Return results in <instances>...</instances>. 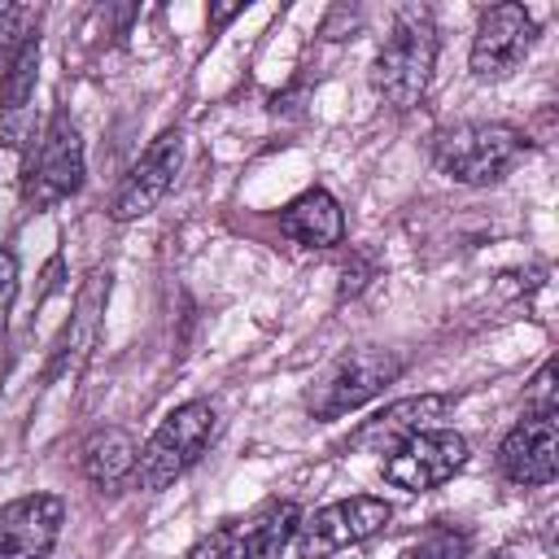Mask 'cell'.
I'll return each mask as SVG.
<instances>
[{
    "label": "cell",
    "instance_id": "cell-1",
    "mask_svg": "<svg viewBox=\"0 0 559 559\" xmlns=\"http://www.w3.org/2000/svg\"><path fill=\"white\" fill-rule=\"evenodd\" d=\"M437 66V22L424 4H402L371 61V87L393 109H415L432 83Z\"/></svg>",
    "mask_w": 559,
    "mask_h": 559
},
{
    "label": "cell",
    "instance_id": "cell-2",
    "mask_svg": "<svg viewBox=\"0 0 559 559\" xmlns=\"http://www.w3.org/2000/svg\"><path fill=\"white\" fill-rule=\"evenodd\" d=\"M524 148H528L524 135L507 122H454V127L437 131L432 162L454 183L489 188V183H502L520 166Z\"/></svg>",
    "mask_w": 559,
    "mask_h": 559
},
{
    "label": "cell",
    "instance_id": "cell-3",
    "mask_svg": "<svg viewBox=\"0 0 559 559\" xmlns=\"http://www.w3.org/2000/svg\"><path fill=\"white\" fill-rule=\"evenodd\" d=\"M218 432V415L210 402L192 397L183 406H175L157 428L153 437L140 445V459H135V485L144 493H162L166 485H175L214 441Z\"/></svg>",
    "mask_w": 559,
    "mask_h": 559
},
{
    "label": "cell",
    "instance_id": "cell-4",
    "mask_svg": "<svg viewBox=\"0 0 559 559\" xmlns=\"http://www.w3.org/2000/svg\"><path fill=\"white\" fill-rule=\"evenodd\" d=\"M83 188V135L66 109L48 118L26 166H22V201L31 210H52Z\"/></svg>",
    "mask_w": 559,
    "mask_h": 559
},
{
    "label": "cell",
    "instance_id": "cell-5",
    "mask_svg": "<svg viewBox=\"0 0 559 559\" xmlns=\"http://www.w3.org/2000/svg\"><path fill=\"white\" fill-rule=\"evenodd\" d=\"M406 371V358L393 349H354L341 354L306 393V411L314 419H341L349 411H358L362 402H371L384 384H393Z\"/></svg>",
    "mask_w": 559,
    "mask_h": 559
},
{
    "label": "cell",
    "instance_id": "cell-6",
    "mask_svg": "<svg viewBox=\"0 0 559 559\" xmlns=\"http://www.w3.org/2000/svg\"><path fill=\"white\" fill-rule=\"evenodd\" d=\"M389 520H393V507L384 498H371V493L336 498L297 524L293 550H297V559H328L336 550H349V546L376 537Z\"/></svg>",
    "mask_w": 559,
    "mask_h": 559
},
{
    "label": "cell",
    "instance_id": "cell-7",
    "mask_svg": "<svg viewBox=\"0 0 559 559\" xmlns=\"http://www.w3.org/2000/svg\"><path fill=\"white\" fill-rule=\"evenodd\" d=\"M533 39H537V22H533V13L524 4H515V0L489 4L480 13V22H476L467 66H472L476 79L498 83V79L520 70V61L533 52Z\"/></svg>",
    "mask_w": 559,
    "mask_h": 559
},
{
    "label": "cell",
    "instance_id": "cell-8",
    "mask_svg": "<svg viewBox=\"0 0 559 559\" xmlns=\"http://www.w3.org/2000/svg\"><path fill=\"white\" fill-rule=\"evenodd\" d=\"M179 162H183V131L179 127H166L140 157L135 166L122 175L114 201H109V218L114 223H135L144 214H153L166 192L175 188V175H179Z\"/></svg>",
    "mask_w": 559,
    "mask_h": 559
},
{
    "label": "cell",
    "instance_id": "cell-9",
    "mask_svg": "<svg viewBox=\"0 0 559 559\" xmlns=\"http://www.w3.org/2000/svg\"><path fill=\"white\" fill-rule=\"evenodd\" d=\"M463 463H467V437L463 432L424 428L384 459V480L406 489V493H428V489L445 485L454 472H463Z\"/></svg>",
    "mask_w": 559,
    "mask_h": 559
},
{
    "label": "cell",
    "instance_id": "cell-10",
    "mask_svg": "<svg viewBox=\"0 0 559 559\" xmlns=\"http://www.w3.org/2000/svg\"><path fill=\"white\" fill-rule=\"evenodd\" d=\"M454 406V393H415V397H397L384 411H376L371 419H362L349 437L345 450L354 454H393L402 441H411L415 432L432 428V419H441Z\"/></svg>",
    "mask_w": 559,
    "mask_h": 559
},
{
    "label": "cell",
    "instance_id": "cell-11",
    "mask_svg": "<svg viewBox=\"0 0 559 559\" xmlns=\"http://www.w3.org/2000/svg\"><path fill=\"white\" fill-rule=\"evenodd\" d=\"M66 524L57 493H22L0 507V559H48Z\"/></svg>",
    "mask_w": 559,
    "mask_h": 559
},
{
    "label": "cell",
    "instance_id": "cell-12",
    "mask_svg": "<svg viewBox=\"0 0 559 559\" xmlns=\"http://www.w3.org/2000/svg\"><path fill=\"white\" fill-rule=\"evenodd\" d=\"M498 472L511 485L542 489L559 476V428L555 415H524L498 445Z\"/></svg>",
    "mask_w": 559,
    "mask_h": 559
},
{
    "label": "cell",
    "instance_id": "cell-13",
    "mask_svg": "<svg viewBox=\"0 0 559 559\" xmlns=\"http://www.w3.org/2000/svg\"><path fill=\"white\" fill-rule=\"evenodd\" d=\"M35 83H39V35L13 57L0 79V148H26L35 140Z\"/></svg>",
    "mask_w": 559,
    "mask_h": 559
},
{
    "label": "cell",
    "instance_id": "cell-14",
    "mask_svg": "<svg viewBox=\"0 0 559 559\" xmlns=\"http://www.w3.org/2000/svg\"><path fill=\"white\" fill-rule=\"evenodd\" d=\"M105 301H109V271H92V275L83 280L79 297H74L70 323H66V332H61L57 349H52V362H48L44 380H57V376L74 371V367L87 358V349H92V345H96V336H100Z\"/></svg>",
    "mask_w": 559,
    "mask_h": 559
},
{
    "label": "cell",
    "instance_id": "cell-15",
    "mask_svg": "<svg viewBox=\"0 0 559 559\" xmlns=\"http://www.w3.org/2000/svg\"><path fill=\"white\" fill-rule=\"evenodd\" d=\"M280 231L297 240L301 249H332L345 240V214L341 201L328 188H306L280 210Z\"/></svg>",
    "mask_w": 559,
    "mask_h": 559
},
{
    "label": "cell",
    "instance_id": "cell-16",
    "mask_svg": "<svg viewBox=\"0 0 559 559\" xmlns=\"http://www.w3.org/2000/svg\"><path fill=\"white\" fill-rule=\"evenodd\" d=\"M135 459H140V441L127 428H96L79 450V472L96 489L114 493L122 480L135 476Z\"/></svg>",
    "mask_w": 559,
    "mask_h": 559
},
{
    "label": "cell",
    "instance_id": "cell-17",
    "mask_svg": "<svg viewBox=\"0 0 559 559\" xmlns=\"http://www.w3.org/2000/svg\"><path fill=\"white\" fill-rule=\"evenodd\" d=\"M297 524H301L297 502H266V507L249 520V528H240V537H236V559H280V550L293 542Z\"/></svg>",
    "mask_w": 559,
    "mask_h": 559
},
{
    "label": "cell",
    "instance_id": "cell-18",
    "mask_svg": "<svg viewBox=\"0 0 559 559\" xmlns=\"http://www.w3.org/2000/svg\"><path fill=\"white\" fill-rule=\"evenodd\" d=\"M35 31H39V9H31V4H0V74L35 39Z\"/></svg>",
    "mask_w": 559,
    "mask_h": 559
},
{
    "label": "cell",
    "instance_id": "cell-19",
    "mask_svg": "<svg viewBox=\"0 0 559 559\" xmlns=\"http://www.w3.org/2000/svg\"><path fill=\"white\" fill-rule=\"evenodd\" d=\"M411 559H472V533L454 524H437L415 542Z\"/></svg>",
    "mask_w": 559,
    "mask_h": 559
},
{
    "label": "cell",
    "instance_id": "cell-20",
    "mask_svg": "<svg viewBox=\"0 0 559 559\" xmlns=\"http://www.w3.org/2000/svg\"><path fill=\"white\" fill-rule=\"evenodd\" d=\"M236 537H240L236 520H223V524H214L205 537H197V546H192L183 559H236Z\"/></svg>",
    "mask_w": 559,
    "mask_h": 559
},
{
    "label": "cell",
    "instance_id": "cell-21",
    "mask_svg": "<svg viewBox=\"0 0 559 559\" xmlns=\"http://www.w3.org/2000/svg\"><path fill=\"white\" fill-rule=\"evenodd\" d=\"M555 411H559V402H555V362H542V371L533 376L524 415H555Z\"/></svg>",
    "mask_w": 559,
    "mask_h": 559
},
{
    "label": "cell",
    "instance_id": "cell-22",
    "mask_svg": "<svg viewBox=\"0 0 559 559\" xmlns=\"http://www.w3.org/2000/svg\"><path fill=\"white\" fill-rule=\"evenodd\" d=\"M13 301H17V258L9 249H0V341H4V328H9Z\"/></svg>",
    "mask_w": 559,
    "mask_h": 559
},
{
    "label": "cell",
    "instance_id": "cell-23",
    "mask_svg": "<svg viewBox=\"0 0 559 559\" xmlns=\"http://www.w3.org/2000/svg\"><path fill=\"white\" fill-rule=\"evenodd\" d=\"M240 9H245L240 0H236V4H210V26H227V22H231Z\"/></svg>",
    "mask_w": 559,
    "mask_h": 559
},
{
    "label": "cell",
    "instance_id": "cell-24",
    "mask_svg": "<svg viewBox=\"0 0 559 559\" xmlns=\"http://www.w3.org/2000/svg\"><path fill=\"white\" fill-rule=\"evenodd\" d=\"M493 559H511V555H507V550H498V555H493Z\"/></svg>",
    "mask_w": 559,
    "mask_h": 559
}]
</instances>
